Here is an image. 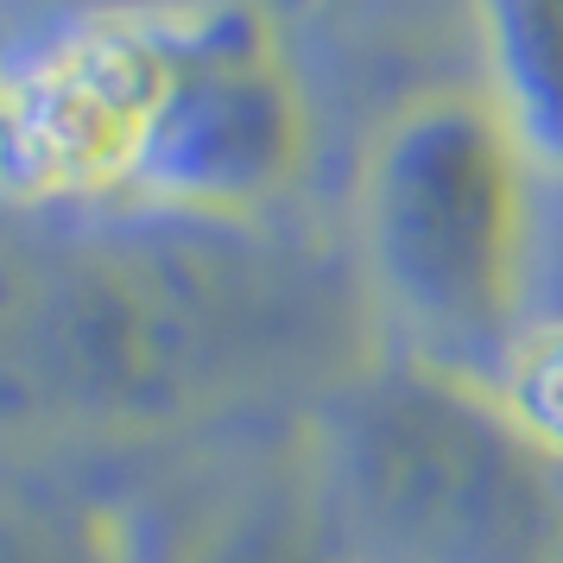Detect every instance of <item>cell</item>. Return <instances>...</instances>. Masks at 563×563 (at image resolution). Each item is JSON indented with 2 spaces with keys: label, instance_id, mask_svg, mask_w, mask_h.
<instances>
[{
  "label": "cell",
  "instance_id": "cell-1",
  "mask_svg": "<svg viewBox=\"0 0 563 563\" xmlns=\"http://www.w3.org/2000/svg\"><path fill=\"white\" fill-rule=\"evenodd\" d=\"M342 285L254 229L121 216L0 298V406L96 443L203 431L355 380Z\"/></svg>",
  "mask_w": 563,
  "mask_h": 563
},
{
  "label": "cell",
  "instance_id": "cell-2",
  "mask_svg": "<svg viewBox=\"0 0 563 563\" xmlns=\"http://www.w3.org/2000/svg\"><path fill=\"white\" fill-rule=\"evenodd\" d=\"M20 114L38 165L153 222L254 229L310 165L305 82L247 0L89 26Z\"/></svg>",
  "mask_w": 563,
  "mask_h": 563
},
{
  "label": "cell",
  "instance_id": "cell-3",
  "mask_svg": "<svg viewBox=\"0 0 563 563\" xmlns=\"http://www.w3.org/2000/svg\"><path fill=\"white\" fill-rule=\"evenodd\" d=\"M544 178L482 89H424L386 114L355 178L361 273L406 355L487 380L544 298Z\"/></svg>",
  "mask_w": 563,
  "mask_h": 563
},
{
  "label": "cell",
  "instance_id": "cell-4",
  "mask_svg": "<svg viewBox=\"0 0 563 563\" xmlns=\"http://www.w3.org/2000/svg\"><path fill=\"white\" fill-rule=\"evenodd\" d=\"M317 494L349 563H563V475L487 380L406 349L323 399Z\"/></svg>",
  "mask_w": 563,
  "mask_h": 563
},
{
  "label": "cell",
  "instance_id": "cell-5",
  "mask_svg": "<svg viewBox=\"0 0 563 563\" xmlns=\"http://www.w3.org/2000/svg\"><path fill=\"white\" fill-rule=\"evenodd\" d=\"M487 102L544 190H563V0H475Z\"/></svg>",
  "mask_w": 563,
  "mask_h": 563
},
{
  "label": "cell",
  "instance_id": "cell-6",
  "mask_svg": "<svg viewBox=\"0 0 563 563\" xmlns=\"http://www.w3.org/2000/svg\"><path fill=\"white\" fill-rule=\"evenodd\" d=\"M487 386L500 393V406L526 431V443L563 475V310L558 305H538V317L512 335V349L487 374Z\"/></svg>",
  "mask_w": 563,
  "mask_h": 563
},
{
  "label": "cell",
  "instance_id": "cell-7",
  "mask_svg": "<svg viewBox=\"0 0 563 563\" xmlns=\"http://www.w3.org/2000/svg\"><path fill=\"white\" fill-rule=\"evenodd\" d=\"M184 563H342L323 532V507L305 500H266L254 512H234L222 532H209Z\"/></svg>",
  "mask_w": 563,
  "mask_h": 563
},
{
  "label": "cell",
  "instance_id": "cell-8",
  "mask_svg": "<svg viewBox=\"0 0 563 563\" xmlns=\"http://www.w3.org/2000/svg\"><path fill=\"white\" fill-rule=\"evenodd\" d=\"M544 285H558V310H563V234L558 247H544Z\"/></svg>",
  "mask_w": 563,
  "mask_h": 563
},
{
  "label": "cell",
  "instance_id": "cell-9",
  "mask_svg": "<svg viewBox=\"0 0 563 563\" xmlns=\"http://www.w3.org/2000/svg\"><path fill=\"white\" fill-rule=\"evenodd\" d=\"M13 108H20V102H13V89H7V77H0V128H7V114H13Z\"/></svg>",
  "mask_w": 563,
  "mask_h": 563
},
{
  "label": "cell",
  "instance_id": "cell-10",
  "mask_svg": "<svg viewBox=\"0 0 563 563\" xmlns=\"http://www.w3.org/2000/svg\"><path fill=\"white\" fill-rule=\"evenodd\" d=\"M342 563H349V558H342Z\"/></svg>",
  "mask_w": 563,
  "mask_h": 563
}]
</instances>
